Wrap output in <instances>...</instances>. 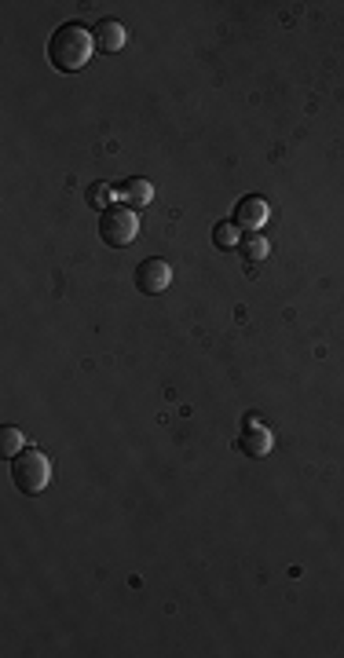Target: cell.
<instances>
[{"mask_svg":"<svg viewBox=\"0 0 344 658\" xmlns=\"http://www.w3.org/2000/svg\"><path fill=\"white\" fill-rule=\"evenodd\" d=\"M26 450V435H22V428H0V458H8V461H15L19 454Z\"/></svg>","mask_w":344,"mask_h":658,"instance_id":"cell-12","label":"cell"},{"mask_svg":"<svg viewBox=\"0 0 344 658\" xmlns=\"http://www.w3.org/2000/svg\"><path fill=\"white\" fill-rule=\"evenodd\" d=\"M95 55V37L81 22H62L48 41V62L59 74H81Z\"/></svg>","mask_w":344,"mask_h":658,"instance_id":"cell-1","label":"cell"},{"mask_svg":"<svg viewBox=\"0 0 344 658\" xmlns=\"http://www.w3.org/2000/svg\"><path fill=\"white\" fill-rule=\"evenodd\" d=\"M267 216H271L267 201H264V198H257V194L238 198V205H234V223H238V227H246V231H260V227L267 223Z\"/></svg>","mask_w":344,"mask_h":658,"instance_id":"cell-5","label":"cell"},{"mask_svg":"<svg viewBox=\"0 0 344 658\" xmlns=\"http://www.w3.org/2000/svg\"><path fill=\"white\" fill-rule=\"evenodd\" d=\"M168 286H172V264H168V260L151 256V260H143L140 267H135V289H140V293L158 297V293H165Z\"/></svg>","mask_w":344,"mask_h":658,"instance_id":"cell-4","label":"cell"},{"mask_svg":"<svg viewBox=\"0 0 344 658\" xmlns=\"http://www.w3.org/2000/svg\"><path fill=\"white\" fill-rule=\"evenodd\" d=\"M274 446V435L257 421V425H242V435H238V450L246 458H267Z\"/></svg>","mask_w":344,"mask_h":658,"instance_id":"cell-7","label":"cell"},{"mask_svg":"<svg viewBox=\"0 0 344 658\" xmlns=\"http://www.w3.org/2000/svg\"><path fill=\"white\" fill-rule=\"evenodd\" d=\"M213 246L224 249V253L242 246V234H238V223H234V220H220V223L213 227Z\"/></svg>","mask_w":344,"mask_h":658,"instance_id":"cell-11","label":"cell"},{"mask_svg":"<svg viewBox=\"0 0 344 658\" xmlns=\"http://www.w3.org/2000/svg\"><path fill=\"white\" fill-rule=\"evenodd\" d=\"M118 194H121V191H114L111 183H102V180H99V183H88L85 201L92 205L95 213H107V209H114V198H118Z\"/></svg>","mask_w":344,"mask_h":658,"instance_id":"cell-10","label":"cell"},{"mask_svg":"<svg viewBox=\"0 0 344 658\" xmlns=\"http://www.w3.org/2000/svg\"><path fill=\"white\" fill-rule=\"evenodd\" d=\"M238 253H242L246 264H260V260H267V253H271V241H267L260 231H250V234H242V246H238Z\"/></svg>","mask_w":344,"mask_h":658,"instance_id":"cell-9","label":"cell"},{"mask_svg":"<svg viewBox=\"0 0 344 658\" xmlns=\"http://www.w3.org/2000/svg\"><path fill=\"white\" fill-rule=\"evenodd\" d=\"M135 234H140V216H135L128 205H114V209L99 213V238L107 241V246L125 249L135 241Z\"/></svg>","mask_w":344,"mask_h":658,"instance_id":"cell-3","label":"cell"},{"mask_svg":"<svg viewBox=\"0 0 344 658\" xmlns=\"http://www.w3.org/2000/svg\"><path fill=\"white\" fill-rule=\"evenodd\" d=\"M92 37H95V52L114 55V52H121V48H125L128 33H125V26H121L118 19H99V22L92 26Z\"/></svg>","mask_w":344,"mask_h":658,"instance_id":"cell-6","label":"cell"},{"mask_svg":"<svg viewBox=\"0 0 344 658\" xmlns=\"http://www.w3.org/2000/svg\"><path fill=\"white\" fill-rule=\"evenodd\" d=\"M121 201L128 205V209H132V213H140V209H147V205L154 201V183H151V180H143V176H135V180L121 183Z\"/></svg>","mask_w":344,"mask_h":658,"instance_id":"cell-8","label":"cell"},{"mask_svg":"<svg viewBox=\"0 0 344 658\" xmlns=\"http://www.w3.org/2000/svg\"><path fill=\"white\" fill-rule=\"evenodd\" d=\"M12 479H15V487L26 494V498H37V494H45L48 491V483H52V461L41 454V450H22V454L12 461Z\"/></svg>","mask_w":344,"mask_h":658,"instance_id":"cell-2","label":"cell"}]
</instances>
